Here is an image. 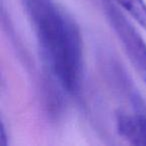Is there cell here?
<instances>
[{
	"label": "cell",
	"instance_id": "1",
	"mask_svg": "<svg viewBox=\"0 0 146 146\" xmlns=\"http://www.w3.org/2000/svg\"><path fill=\"white\" fill-rule=\"evenodd\" d=\"M24 5L49 70L65 91L77 93L83 77L77 23L54 0H24Z\"/></svg>",
	"mask_w": 146,
	"mask_h": 146
},
{
	"label": "cell",
	"instance_id": "2",
	"mask_svg": "<svg viewBox=\"0 0 146 146\" xmlns=\"http://www.w3.org/2000/svg\"><path fill=\"white\" fill-rule=\"evenodd\" d=\"M104 12L129 60L146 83V43L126 16L110 0H103Z\"/></svg>",
	"mask_w": 146,
	"mask_h": 146
},
{
	"label": "cell",
	"instance_id": "3",
	"mask_svg": "<svg viewBox=\"0 0 146 146\" xmlns=\"http://www.w3.org/2000/svg\"><path fill=\"white\" fill-rule=\"evenodd\" d=\"M116 128L122 138L133 145H146V115L142 113L119 112Z\"/></svg>",
	"mask_w": 146,
	"mask_h": 146
},
{
	"label": "cell",
	"instance_id": "4",
	"mask_svg": "<svg viewBox=\"0 0 146 146\" xmlns=\"http://www.w3.org/2000/svg\"><path fill=\"white\" fill-rule=\"evenodd\" d=\"M142 28L146 30V3L144 0H114Z\"/></svg>",
	"mask_w": 146,
	"mask_h": 146
}]
</instances>
